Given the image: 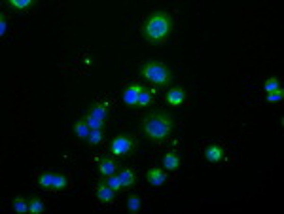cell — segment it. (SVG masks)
I'll use <instances>...</instances> for the list:
<instances>
[{"label": "cell", "instance_id": "1", "mask_svg": "<svg viewBox=\"0 0 284 214\" xmlns=\"http://www.w3.org/2000/svg\"><path fill=\"white\" fill-rule=\"evenodd\" d=\"M138 131L150 142L161 144L175 133V116L167 110H150L138 122Z\"/></svg>", "mask_w": 284, "mask_h": 214}, {"label": "cell", "instance_id": "2", "mask_svg": "<svg viewBox=\"0 0 284 214\" xmlns=\"http://www.w3.org/2000/svg\"><path fill=\"white\" fill-rule=\"evenodd\" d=\"M173 31H175V19L165 10H154V12H150L140 25L142 38L152 45L165 44L171 38Z\"/></svg>", "mask_w": 284, "mask_h": 214}, {"label": "cell", "instance_id": "3", "mask_svg": "<svg viewBox=\"0 0 284 214\" xmlns=\"http://www.w3.org/2000/svg\"><path fill=\"white\" fill-rule=\"evenodd\" d=\"M138 76L148 80L150 84L157 87H169L175 80V74L163 61L159 59H146L144 63L138 65Z\"/></svg>", "mask_w": 284, "mask_h": 214}, {"label": "cell", "instance_id": "4", "mask_svg": "<svg viewBox=\"0 0 284 214\" xmlns=\"http://www.w3.org/2000/svg\"><path fill=\"white\" fill-rule=\"evenodd\" d=\"M138 138L133 133H117L112 140L108 142V152L114 157H133L138 150Z\"/></svg>", "mask_w": 284, "mask_h": 214}, {"label": "cell", "instance_id": "5", "mask_svg": "<svg viewBox=\"0 0 284 214\" xmlns=\"http://www.w3.org/2000/svg\"><path fill=\"white\" fill-rule=\"evenodd\" d=\"M36 184L42 189L48 192H65L70 188L72 178L68 173H52V171H42L36 176Z\"/></svg>", "mask_w": 284, "mask_h": 214}, {"label": "cell", "instance_id": "6", "mask_svg": "<svg viewBox=\"0 0 284 214\" xmlns=\"http://www.w3.org/2000/svg\"><path fill=\"white\" fill-rule=\"evenodd\" d=\"M117 169H120L117 157H114L112 154H106V156L99 157V173H101V176H103V178L116 175Z\"/></svg>", "mask_w": 284, "mask_h": 214}, {"label": "cell", "instance_id": "7", "mask_svg": "<svg viewBox=\"0 0 284 214\" xmlns=\"http://www.w3.org/2000/svg\"><path fill=\"white\" fill-rule=\"evenodd\" d=\"M116 189L112 188V186H108L106 182L99 180L97 182V188H95V195H97V199L101 203H104V205H108V203H114V199H116Z\"/></svg>", "mask_w": 284, "mask_h": 214}, {"label": "cell", "instance_id": "8", "mask_svg": "<svg viewBox=\"0 0 284 214\" xmlns=\"http://www.w3.org/2000/svg\"><path fill=\"white\" fill-rule=\"evenodd\" d=\"M142 89H144V85H140V84L127 85V87L123 89V103L127 104V106H138V103H140Z\"/></svg>", "mask_w": 284, "mask_h": 214}, {"label": "cell", "instance_id": "9", "mask_svg": "<svg viewBox=\"0 0 284 214\" xmlns=\"http://www.w3.org/2000/svg\"><path fill=\"white\" fill-rule=\"evenodd\" d=\"M144 178H146V182H148L150 186L159 188V186H163V184L167 182V173H165L163 169H157V167H148Z\"/></svg>", "mask_w": 284, "mask_h": 214}, {"label": "cell", "instance_id": "10", "mask_svg": "<svg viewBox=\"0 0 284 214\" xmlns=\"http://www.w3.org/2000/svg\"><path fill=\"white\" fill-rule=\"evenodd\" d=\"M165 101H167V104H171V106H180V104L186 101V89H184L182 85L171 87V89L167 91V95H165Z\"/></svg>", "mask_w": 284, "mask_h": 214}, {"label": "cell", "instance_id": "11", "mask_svg": "<svg viewBox=\"0 0 284 214\" xmlns=\"http://www.w3.org/2000/svg\"><path fill=\"white\" fill-rule=\"evenodd\" d=\"M161 161H163V167L167 171H178L182 165V157L176 150H169V152H165Z\"/></svg>", "mask_w": 284, "mask_h": 214}, {"label": "cell", "instance_id": "12", "mask_svg": "<svg viewBox=\"0 0 284 214\" xmlns=\"http://www.w3.org/2000/svg\"><path fill=\"white\" fill-rule=\"evenodd\" d=\"M203 156L210 163H220L224 159V156H226V152H224V148L220 144H208L207 148H205V152H203Z\"/></svg>", "mask_w": 284, "mask_h": 214}, {"label": "cell", "instance_id": "13", "mask_svg": "<svg viewBox=\"0 0 284 214\" xmlns=\"http://www.w3.org/2000/svg\"><path fill=\"white\" fill-rule=\"evenodd\" d=\"M117 176H120V180H122V188L123 189H129L136 184V175L133 173V169H129V167H125V169L120 171Z\"/></svg>", "mask_w": 284, "mask_h": 214}, {"label": "cell", "instance_id": "14", "mask_svg": "<svg viewBox=\"0 0 284 214\" xmlns=\"http://www.w3.org/2000/svg\"><path fill=\"white\" fill-rule=\"evenodd\" d=\"M34 4H36V2H33V0H8L6 2V6L10 8V10H17V12H27V10H31Z\"/></svg>", "mask_w": 284, "mask_h": 214}, {"label": "cell", "instance_id": "15", "mask_svg": "<svg viewBox=\"0 0 284 214\" xmlns=\"http://www.w3.org/2000/svg\"><path fill=\"white\" fill-rule=\"evenodd\" d=\"M29 212L31 214H40V212H44V201H42V197L40 195H31L29 199Z\"/></svg>", "mask_w": 284, "mask_h": 214}, {"label": "cell", "instance_id": "16", "mask_svg": "<svg viewBox=\"0 0 284 214\" xmlns=\"http://www.w3.org/2000/svg\"><path fill=\"white\" fill-rule=\"evenodd\" d=\"M13 208H15V212H29V201H27L23 195H15L13 197Z\"/></svg>", "mask_w": 284, "mask_h": 214}, {"label": "cell", "instance_id": "17", "mask_svg": "<svg viewBox=\"0 0 284 214\" xmlns=\"http://www.w3.org/2000/svg\"><path fill=\"white\" fill-rule=\"evenodd\" d=\"M154 103V91L150 89V87H146L144 85V89H142V95H140V103H138V106H148V104Z\"/></svg>", "mask_w": 284, "mask_h": 214}, {"label": "cell", "instance_id": "18", "mask_svg": "<svg viewBox=\"0 0 284 214\" xmlns=\"http://www.w3.org/2000/svg\"><path fill=\"white\" fill-rule=\"evenodd\" d=\"M140 205H142V199L138 195L133 194L127 197V208H129L131 212H138V210H140Z\"/></svg>", "mask_w": 284, "mask_h": 214}, {"label": "cell", "instance_id": "19", "mask_svg": "<svg viewBox=\"0 0 284 214\" xmlns=\"http://www.w3.org/2000/svg\"><path fill=\"white\" fill-rule=\"evenodd\" d=\"M264 89H265V93H273V91L280 89V82H278V76H271V78L267 80V82H265V85H264Z\"/></svg>", "mask_w": 284, "mask_h": 214}, {"label": "cell", "instance_id": "20", "mask_svg": "<svg viewBox=\"0 0 284 214\" xmlns=\"http://www.w3.org/2000/svg\"><path fill=\"white\" fill-rule=\"evenodd\" d=\"M104 182H106L108 186H112V188L116 189V192L123 189V188H122V180H120V176H117V173H116V175H112V176H106V178H104Z\"/></svg>", "mask_w": 284, "mask_h": 214}, {"label": "cell", "instance_id": "21", "mask_svg": "<svg viewBox=\"0 0 284 214\" xmlns=\"http://www.w3.org/2000/svg\"><path fill=\"white\" fill-rule=\"evenodd\" d=\"M284 99V89L280 87V89L273 91V93H267V101L269 103H277V101H282Z\"/></svg>", "mask_w": 284, "mask_h": 214}, {"label": "cell", "instance_id": "22", "mask_svg": "<svg viewBox=\"0 0 284 214\" xmlns=\"http://www.w3.org/2000/svg\"><path fill=\"white\" fill-rule=\"evenodd\" d=\"M6 29H8L6 13H2V17H0V34H2V36H4V34H6Z\"/></svg>", "mask_w": 284, "mask_h": 214}]
</instances>
